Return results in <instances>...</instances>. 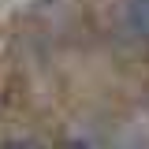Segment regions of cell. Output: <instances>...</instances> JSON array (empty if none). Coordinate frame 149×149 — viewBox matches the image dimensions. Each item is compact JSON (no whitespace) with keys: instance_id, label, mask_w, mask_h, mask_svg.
<instances>
[{"instance_id":"cell-1","label":"cell","mask_w":149,"mask_h":149,"mask_svg":"<svg viewBox=\"0 0 149 149\" xmlns=\"http://www.w3.org/2000/svg\"><path fill=\"white\" fill-rule=\"evenodd\" d=\"M130 26L142 37H149V0H134L130 4Z\"/></svg>"},{"instance_id":"cell-2","label":"cell","mask_w":149,"mask_h":149,"mask_svg":"<svg viewBox=\"0 0 149 149\" xmlns=\"http://www.w3.org/2000/svg\"><path fill=\"white\" fill-rule=\"evenodd\" d=\"M60 149H93V146L82 142V138H67V142H60Z\"/></svg>"},{"instance_id":"cell-3","label":"cell","mask_w":149,"mask_h":149,"mask_svg":"<svg viewBox=\"0 0 149 149\" xmlns=\"http://www.w3.org/2000/svg\"><path fill=\"white\" fill-rule=\"evenodd\" d=\"M4 149H41V146H37V142H8Z\"/></svg>"}]
</instances>
